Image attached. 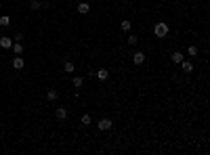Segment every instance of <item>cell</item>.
Listing matches in <instances>:
<instances>
[{
  "label": "cell",
  "instance_id": "5",
  "mask_svg": "<svg viewBox=\"0 0 210 155\" xmlns=\"http://www.w3.org/2000/svg\"><path fill=\"white\" fill-rule=\"evenodd\" d=\"M133 63L134 65H143L145 63V52H134L133 55Z\"/></svg>",
  "mask_w": 210,
  "mask_h": 155
},
{
  "label": "cell",
  "instance_id": "14",
  "mask_svg": "<svg viewBox=\"0 0 210 155\" xmlns=\"http://www.w3.org/2000/svg\"><path fill=\"white\" fill-rule=\"evenodd\" d=\"M181 67H183V71H185V73H189V71L193 69V65L189 63V61H181Z\"/></svg>",
  "mask_w": 210,
  "mask_h": 155
},
{
  "label": "cell",
  "instance_id": "2",
  "mask_svg": "<svg viewBox=\"0 0 210 155\" xmlns=\"http://www.w3.org/2000/svg\"><path fill=\"white\" fill-rule=\"evenodd\" d=\"M97 128H99V130H103V132H107V130H112V128H113V122L109 120V118H103V120L97 122Z\"/></svg>",
  "mask_w": 210,
  "mask_h": 155
},
{
  "label": "cell",
  "instance_id": "6",
  "mask_svg": "<svg viewBox=\"0 0 210 155\" xmlns=\"http://www.w3.org/2000/svg\"><path fill=\"white\" fill-rule=\"evenodd\" d=\"M0 46H2V48H11V46H13V38L2 36V38H0Z\"/></svg>",
  "mask_w": 210,
  "mask_h": 155
},
{
  "label": "cell",
  "instance_id": "18",
  "mask_svg": "<svg viewBox=\"0 0 210 155\" xmlns=\"http://www.w3.org/2000/svg\"><path fill=\"white\" fill-rule=\"evenodd\" d=\"M130 25H133V23H130V21H128V19H124V21H122V23H120V28H122V29H124V32H130Z\"/></svg>",
  "mask_w": 210,
  "mask_h": 155
},
{
  "label": "cell",
  "instance_id": "10",
  "mask_svg": "<svg viewBox=\"0 0 210 155\" xmlns=\"http://www.w3.org/2000/svg\"><path fill=\"white\" fill-rule=\"evenodd\" d=\"M11 48H13L15 55H21V52H23V44H21V42H13V46H11Z\"/></svg>",
  "mask_w": 210,
  "mask_h": 155
},
{
  "label": "cell",
  "instance_id": "4",
  "mask_svg": "<svg viewBox=\"0 0 210 155\" xmlns=\"http://www.w3.org/2000/svg\"><path fill=\"white\" fill-rule=\"evenodd\" d=\"M25 67V61H23V57H13V69H23Z\"/></svg>",
  "mask_w": 210,
  "mask_h": 155
},
{
  "label": "cell",
  "instance_id": "13",
  "mask_svg": "<svg viewBox=\"0 0 210 155\" xmlns=\"http://www.w3.org/2000/svg\"><path fill=\"white\" fill-rule=\"evenodd\" d=\"M71 84L76 86V88H80V86L84 84V80H82V76H74V80H71Z\"/></svg>",
  "mask_w": 210,
  "mask_h": 155
},
{
  "label": "cell",
  "instance_id": "9",
  "mask_svg": "<svg viewBox=\"0 0 210 155\" xmlns=\"http://www.w3.org/2000/svg\"><path fill=\"white\" fill-rule=\"evenodd\" d=\"M170 61H172V63H181V61H183V52H179V50H175V52L170 55Z\"/></svg>",
  "mask_w": 210,
  "mask_h": 155
},
{
  "label": "cell",
  "instance_id": "8",
  "mask_svg": "<svg viewBox=\"0 0 210 155\" xmlns=\"http://www.w3.org/2000/svg\"><path fill=\"white\" fill-rule=\"evenodd\" d=\"M95 76H97V80H101V82H105V80L109 78V71H107V69H99L97 73H95Z\"/></svg>",
  "mask_w": 210,
  "mask_h": 155
},
{
  "label": "cell",
  "instance_id": "16",
  "mask_svg": "<svg viewBox=\"0 0 210 155\" xmlns=\"http://www.w3.org/2000/svg\"><path fill=\"white\" fill-rule=\"evenodd\" d=\"M80 122H82V126H91L92 118H91V115H88V113H84V115H82V120H80Z\"/></svg>",
  "mask_w": 210,
  "mask_h": 155
},
{
  "label": "cell",
  "instance_id": "12",
  "mask_svg": "<svg viewBox=\"0 0 210 155\" xmlns=\"http://www.w3.org/2000/svg\"><path fill=\"white\" fill-rule=\"evenodd\" d=\"M0 25H2V28H8V25H11V17H8V15H2V17H0Z\"/></svg>",
  "mask_w": 210,
  "mask_h": 155
},
{
  "label": "cell",
  "instance_id": "7",
  "mask_svg": "<svg viewBox=\"0 0 210 155\" xmlns=\"http://www.w3.org/2000/svg\"><path fill=\"white\" fill-rule=\"evenodd\" d=\"M88 11H91V4H88V2H80V4H78V13L80 15H86Z\"/></svg>",
  "mask_w": 210,
  "mask_h": 155
},
{
  "label": "cell",
  "instance_id": "19",
  "mask_svg": "<svg viewBox=\"0 0 210 155\" xmlns=\"http://www.w3.org/2000/svg\"><path fill=\"white\" fill-rule=\"evenodd\" d=\"M187 55L189 57H196L197 55V46H189V48H187Z\"/></svg>",
  "mask_w": 210,
  "mask_h": 155
},
{
  "label": "cell",
  "instance_id": "11",
  "mask_svg": "<svg viewBox=\"0 0 210 155\" xmlns=\"http://www.w3.org/2000/svg\"><path fill=\"white\" fill-rule=\"evenodd\" d=\"M74 69H76V65L71 63V61H67V63H63V71H65V73H71Z\"/></svg>",
  "mask_w": 210,
  "mask_h": 155
},
{
  "label": "cell",
  "instance_id": "15",
  "mask_svg": "<svg viewBox=\"0 0 210 155\" xmlns=\"http://www.w3.org/2000/svg\"><path fill=\"white\" fill-rule=\"evenodd\" d=\"M29 8H32V11H40V8H42L40 0H32V2H29Z\"/></svg>",
  "mask_w": 210,
  "mask_h": 155
},
{
  "label": "cell",
  "instance_id": "17",
  "mask_svg": "<svg viewBox=\"0 0 210 155\" xmlns=\"http://www.w3.org/2000/svg\"><path fill=\"white\" fill-rule=\"evenodd\" d=\"M57 97H59V92H57V90H49V92H46V99H49V101H57Z\"/></svg>",
  "mask_w": 210,
  "mask_h": 155
},
{
  "label": "cell",
  "instance_id": "20",
  "mask_svg": "<svg viewBox=\"0 0 210 155\" xmlns=\"http://www.w3.org/2000/svg\"><path fill=\"white\" fill-rule=\"evenodd\" d=\"M137 42H139V38H137V36H133V34L128 36V44H130V46H134Z\"/></svg>",
  "mask_w": 210,
  "mask_h": 155
},
{
  "label": "cell",
  "instance_id": "3",
  "mask_svg": "<svg viewBox=\"0 0 210 155\" xmlns=\"http://www.w3.org/2000/svg\"><path fill=\"white\" fill-rule=\"evenodd\" d=\"M55 115H57V120H59V122H65V120H67V109H65V107H57Z\"/></svg>",
  "mask_w": 210,
  "mask_h": 155
},
{
  "label": "cell",
  "instance_id": "1",
  "mask_svg": "<svg viewBox=\"0 0 210 155\" xmlns=\"http://www.w3.org/2000/svg\"><path fill=\"white\" fill-rule=\"evenodd\" d=\"M154 34L158 36V38H166V36H168V25H166V23H155Z\"/></svg>",
  "mask_w": 210,
  "mask_h": 155
}]
</instances>
